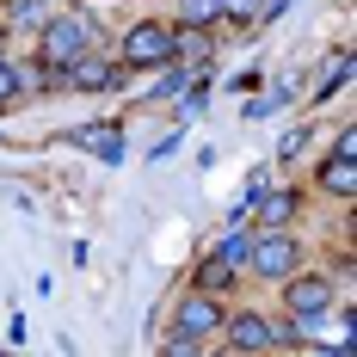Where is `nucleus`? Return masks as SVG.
Listing matches in <instances>:
<instances>
[{
    "instance_id": "f257e3e1",
    "label": "nucleus",
    "mask_w": 357,
    "mask_h": 357,
    "mask_svg": "<svg viewBox=\"0 0 357 357\" xmlns=\"http://www.w3.org/2000/svg\"><path fill=\"white\" fill-rule=\"evenodd\" d=\"M37 56H43V68H74L80 56H86V43H93V19L86 13H50L43 19V31H37Z\"/></svg>"
},
{
    "instance_id": "f03ea898",
    "label": "nucleus",
    "mask_w": 357,
    "mask_h": 357,
    "mask_svg": "<svg viewBox=\"0 0 357 357\" xmlns=\"http://www.w3.org/2000/svg\"><path fill=\"white\" fill-rule=\"evenodd\" d=\"M247 259H252V271H265V278H289V271L302 265V247H296L289 228H259L252 247H247Z\"/></svg>"
},
{
    "instance_id": "7ed1b4c3",
    "label": "nucleus",
    "mask_w": 357,
    "mask_h": 357,
    "mask_svg": "<svg viewBox=\"0 0 357 357\" xmlns=\"http://www.w3.org/2000/svg\"><path fill=\"white\" fill-rule=\"evenodd\" d=\"M160 62H173V31L154 25V19L130 25V37H123V68H160Z\"/></svg>"
},
{
    "instance_id": "20e7f679",
    "label": "nucleus",
    "mask_w": 357,
    "mask_h": 357,
    "mask_svg": "<svg viewBox=\"0 0 357 357\" xmlns=\"http://www.w3.org/2000/svg\"><path fill=\"white\" fill-rule=\"evenodd\" d=\"M222 321H228V314H222V302H215L210 289L178 302V333H185V339H215V333H222Z\"/></svg>"
},
{
    "instance_id": "39448f33",
    "label": "nucleus",
    "mask_w": 357,
    "mask_h": 357,
    "mask_svg": "<svg viewBox=\"0 0 357 357\" xmlns=\"http://www.w3.org/2000/svg\"><path fill=\"white\" fill-rule=\"evenodd\" d=\"M289 314H296V321H321L326 308H333V284H326V278H289Z\"/></svg>"
},
{
    "instance_id": "423d86ee",
    "label": "nucleus",
    "mask_w": 357,
    "mask_h": 357,
    "mask_svg": "<svg viewBox=\"0 0 357 357\" xmlns=\"http://www.w3.org/2000/svg\"><path fill=\"white\" fill-rule=\"evenodd\" d=\"M222 333H228L234 351H247V357L271 345V321H265V314H234V321H222Z\"/></svg>"
},
{
    "instance_id": "0eeeda50",
    "label": "nucleus",
    "mask_w": 357,
    "mask_h": 357,
    "mask_svg": "<svg viewBox=\"0 0 357 357\" xmlns=\"http://www.w3.org/2000/svg\"><path fill=\"white\" fill-rule=\"evenodd\" d=\"M62 74H68V86H123V74H130V68H111L105 56L86 50V56H80L74 68H62Z\"/></svg>"
},
{
    "instance_id": "6e6552de",
    "label": "nucleus",
    "mask_w": 357,
    "mask_h": 357,
    "mask_svg": "<svg viewBox=\"0 0 357 357\" xmlns=\"http://www.w3.org/2000/svg\"><path fill=\"white\" fill-rule=\"evenodd\" d=\"M74 148H86V154H99V160H117V154H123V130H117V123H80V130H74Z\"/></svg>"
},
{
    "instance_id": "1a4fd4ad",
    "label": "nucleus",
    "mask_w": 357,
    "mask_h": 357,
    "mask_svg": "<svg viewBox=\"0 0 357 357\" xmlns=\"http://www.w3.org/2000/svg\"><path fill=\"white\" fill-rule=\"evenodd\" d=\"M296 222V191H265L259 197V228H289Z\"/></svg>"
},
{
    "instance_id": "9d476101",
    "label": "nucleus",
    "mask_w": 357,
    "mask_h": 357,
    "mask_svg": "<svg viewBox=\"0 0 357 357\" xmlns=\"http://www.w3.org/2000/svg\"><path fill=\"white\" fill-rule=\"evenodd\" d=\"M321 185L333 191V197H357V167L345 160V154H333V160L321 167Z\"/></svg>"
},
{
    "instance_id": "9b49d317",
    "label": "nucleus",
    "mask_w": 357,
    "mask_h": 357,
    "mask_svg": "<svg viewBox=\"0 0 357 357\" xmlns=\"http://www.w3.org/2000/svg\"><path fill=\"white\" fill-rule=\"evenodd\" d=\"M6 19H13V25H31V31H43L50 6H43V0H6Z\"/></svg>"
},
{
    "instance_id": "f8f14e48",
    "label": "nucleus",
    "mask_w": 357,
    "mask_h": 357,
    "mask_svg": "<svg viewBox=\"0 0 357 357\" xmlns=\"http://www.w3.org/2000/svg\"><path fill=\"white\" fill-rule=\"evenodd\" d=\"M228 278H234V265H228V259H204V271H197V289H228Z\"/></svg>"
},
{
    "instance_id": "ddd939ff",
    "label": "nucleus",
    "mask_w": 357,
    "mask_h": 357,
    "mask_svg": "<svg viewBox=\"0 0 357 357\" xmlns=\"http://www.w3.org/2000/svg\"><path fill=\"white\" fill-rule=\"evenodd\" d=\"M178 19H185V25H197V31H204V25H210V19H222V13H215V0H178Z\"/></svg>"
},
{
    "instance_id": "4468645a",
    "label": "nucleus",
    "mask_w": 357,
    "mask_h": 357,
    "mask_svg": "<svg viewBox=\"0 0 357 357\" xmlns=\"http://www.w3.org/2000/svg\"><path fill=\"white\" fill-rule=\"evenodd\" d=\"M215 13H228V19H252L259 0H215Z\"/></svg>"
},
{
    "instance_id": "2eb2a0df",
    "label": "nucleus",
    "mask_w": 357,
    "mask_h": 357,
    "mask_svg": "<svg viewBox=\"0 0 357 357\" xmlns=\"http://www.w3.org/2000/svg\"><path fill=\"white\" fill-rule=\"evenodd\" d=\"M160 357H197V339H185V333H173V345H167Z\"/></svg>"
},
{
    "instance_id": "dca6fc26",
    "label": "nucleus",
    "mask_w": 357,
    "mask_h": 357,
    "mask_svg": "<svg viewBox=\"0 0 357 357\" xmlns=\"http://www.w3.org/2000/svg\"><path fill=\"white\" fill-rule=\"evenodd\" d=\"M13 93H19V86H13V62H6V56H0V105H6V99H13Z\"/></svg>"
},
{
    "instance_id": "f3484780",
    "label": "nucleus",
    "mask_w": 357,
    "mask_h": 357,
    "mask_svg": "<svg viewBox=\"0 0 357 357\" xmlns=\"http://www.w3.org/2000/svg\"><path fill=\"white\" fill-rule=\"evenodd\" d=\"M252 357H259V351H252Z\"/></svg>"
}]
</instances>
